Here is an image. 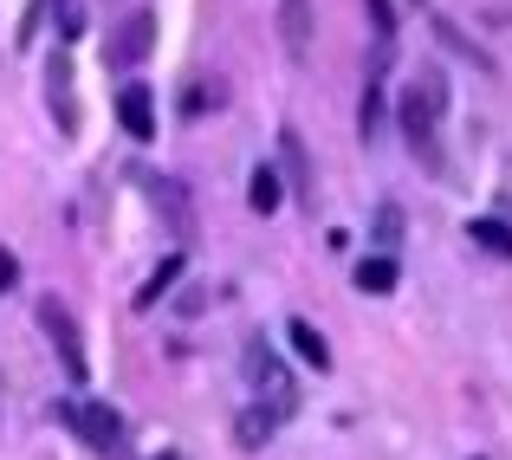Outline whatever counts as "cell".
I'll list each match as a JSON object with an SVG mask.
<instances>
[{"label":"cell","mask_w":512,"mask_h":460,"mask_svg":"<svg viewBox=\"0 0 512 460\" xmlns=\"http://www.w3.org/2000/svg\"><path fill=\"white\" fill-rule=\"evenodd\" d=\"M441 117H448V72L428 65L396 104V124H402V137H409V150H415V162H422L428 175H441V143H435Z\"/></svg>","instance_id":"cell-1"},{"label":"cell","mask_w":512,"mask_h":460,"mask_svg":"<svg viewBox=\"0 0 512 460\" xmlns=\"http://www.w3.org/2000/svg\"><path fill=\"white\" fill-rule=\"evenodd\" d=\"M59 415L65 428H78V441H85L91 454H124V415L111 409L104 396H78V402H59Z\"/></svg>","instance_id":"cell-2"},{"label":"cell","mask_w":512,"mask_h":460,"mask_svg":"<svg viewBox=\"0 0 512 460\" xmlns=\"http://www.w3.org/2000/svg\"><path fill=\"white\" fill-rule=\"evenodd\" d=\"M39 331H46V344H52V357H59V370L72 376V383H85L91 376V357H85V337H78V318L65 311L59 299H39Z\"/></svg>","instance_id":"cell-3"},{"label":"cell","mask_w":512,"mask_h":460,"mask_svg":"<svg viewBox=\"0 0 512 460\" xmlns=\"http://www.w3.org/2000/svg\"><path fill=\"white\" fill-rule=\"evenodd\" d=\"M150 52H156V13L137 7V13H130V20L111 33V46H104V65H111V72H130V65H143Z\"/></svg>","instance_id":"cell-4"},{"label":"cell","mask_w":512,"mask_h":460,"mask_svg":"<svg viewBox=\"0 0 512 460\" xmlns=\"http://www.w3.org/2000/svg\"><path fill=\"white\" fill-rule=\"evenodd\" d=\"M247 383L260 389V396L273 389V415H292V409H299V389H292V376L279 370V357L266 344H247Z\"/></svg>","instance_id":"cell-5"},{"label":"cell","mask_w":512,"mask_h":460,"mask_svg":"<svg viewBox=\"0 0 512 460\" xmlns=\"http://www.w3.org/2000/svg\"><path fill=\"white\" fill-rule=\"evenodd\" d=\"M312 33H318L312 0H279V46H286V59H292V65L312 59Z\"/></svg>","instance_id":"cell-6"},{"label":"cell","mask_w":512,"mask_h":460,"mask_svg":"<svg viewBox=\"0 0 512 460\" xmlns=\"http://www.w3.org/2000/svg\"><path fill=\"white\" fill-rule=\"evenodd\" d=\"M117 124H124V137L150 143L156 137V91L150 85H124L117 91Z\"/></svg>","instance_id":"cell-7"},{"label":"cell","mask_w":512,"mask_h":460,"mask_svg":"<svg viewBox=\"0 0 512 460\" xmlns=\"http://www.w3.org/2000/svg\"><path fill=\"white\" fill-rule=\"evenodd\" d=\"M279 162H286L292 195L312 208V201H318V175H312V156H305V137H299V130H279Z\"/></svg>","instance_id":"cell-8"},{"label":"cell","mask_w":512,"mask_h":460,"mask_svg":"<svg viewBox=\"0 0 512 460\" xmlns=\"http://www.w3.org/2000/svg\"><path fill=\"white\" fill-rule=\"evenodd\" d=\"M46 104H52V117H59V130H78V98H72V59H65V52H52V59H46Z\"/></svg>","instance_id":"cell-9"},{"label":"cell","mask_w":512,"mask_h":460,"mask_svg":"<svg viewBox=\"0 0 512 460\" xmlns=\"http://www.w3.org/2000/svg\"><path fill=\"white\" fill-rule=\"evenodd\" d=\"M286 337H292V350H299V363H312L318 376L331 370V344H325V331H318L312 318H286Z\"/></svg>","instance_id":"cell-10"},{"label":"cell","mask_w":512,"mask_h":460,"mask_svg":"<svg viewBox=\"0 0 512 460\" xmlns=\"http://www.w3.org/2000/svg\"><path fill=\"white\" fill-rule=\"evenodd\" d=\"M396 279H402L396 253H370V260L357 266V292H370V299H383V292H396Z\"/></svg>","instance_id":"cell-11"},{"label":"cell","mask_w":512,"mask_h":460,"mask_svg":"<svg viewBox=\"0 0 512 460\" xmlns=\"http://www.w3.org/2000/svg\"><path fill=\"white\" fill-rule=\"evenodd\" d=\"M247 201H253V214H279V208H286V182H279V169L260 162V169L247 175Z\"/></svg>","instance_id":"cell-12"},{"label":"cell","mask_w":512,"mask_h":460,"mask_svg":"<svg viewBox=\"0 0 512 460\" xmlns=\"http://www.w3.org/2000/svg\"><path fill=\"white\" fill-rule=\"evenodd\" d=\"M467 240H474L480 253H493V260H512V227L493 221V214H474V221H467Z\"/></svg>","instance_id":"cell-13"},{"label":"cell","mask_w":512,"mask_h":460,"mask_svg":"<svg viewBox=\"0 0 512 460\" xmlns=\"http://www.w3.org/2000/svg\"><path fill=\"white\" fill-rule=\"evenodd\" d=\"M175 279H182V253H169V260L156 266L150 279H143V292H137V311H156V305L169 299V286H175Z\"/></svg>","instance_id":"cell-14"},{"label":"cell","mask_w":512,"mask_h":460,"mask_svg":"<svg viewBox=\"0 0 512 460\" xmlns=\"http://www.w3.org/2000/svg\"><path fill=\"white\" fill-rule=\"evenodd\" d=\"M273 428H279V415L266 409V402H253V409L234 422V435H240V448H266V435H273Z\"/></svg>","instance_id":"cell-15"},{"label":"cell","mask_w":512,"mask_h":460,"mask_svg":"<svg viewBox=\"0 0 512 460\" xmlns=\"http://www.w3.org/2000/svg\"><path fill=\"white\" fill-rule=\"evenodd\" d=\"M150 201H156V214H169L175 234H188V201H182V182H150Z\"/></svg>","instance_id":"cell-16"},{"label":"cell","mask_w":512,"mask_h":460,"mask_svg":"<svg viewBox=\"0 0 512 460\" xmlns=\"http://www.w3.org/2000/svg\"><path fill=\"white\" fill-rule=\"evenodd\" d=\"M357 137H363V143L383 137V85H376V78L363 85V104H357Z\"/></svg>","instance_id":"cell-17"},{"label":"cell","mask_w":512,"mask_h":460,"mask_svg":"<svg viewBox=\"0 0 512 460\" xmlns=\"http://www.w3.org/2000/svg\"><path fill=\"white\" fill-rule=\"evenodd\" d=\"M402 227H409V221H402V208H396V201H383V208H376V221H370V240H376L383 253H396Z\"/></svg>","instance_id":"cell-18"},{"label":"cell","mask_w":512,"mask_h":460,"mask_svg":"<svg viewBox=\"0 0 512 460\" xmlns=\"http://www.w3.org/2000/svg\"><path fill=\"white\" fill-rule=\"evenodd\" d=\"M52 20H59V39L72 46V39H85V0H59L52 7Z\"/></svg>","instance_id":"cell-19"},{"label":"cell","mask_w":512,"mask_h":460,"mask_svg":"<svg viewBox=\"0 0 512 460\" xmlns=\"http://www.w3.org/2000/svg\"><path fill=\"white\" fill-rule=\"evenodd\" d=\"M188 117H201V111H208V104H214V111H221V104H227V91H221V78H201V85L195 91H188Z\"/></svg>","instance_id":"cell-20"},{"label":"cell","mask_w":512,"mask_h":460,"mask_svg":"<svg viewBox=\"0 0 512 460\" xmlns=\"http://www.w3.org/2000/svg\"><path fill=\"white\" fill-rule=\"evenodd\" d=\"M363 13H370L376 39H383V52H389V46H396V7H389V0H363Z\"/></svg>","instance_id":"cell-21"},{"label":"cell","mask_w":512,"mask_h":460,"mask_svg":"<svg viewBox=\"0 0 512 460\" xmlns=\"http://www.w3.org/2000/svg\"><path fill=\"white\" fill-rule=\"evenodd\" d=\"M201 305H208V286H188V292H182V299H175V311H182V318H195V311H201Z\"/></svg>","instance_id":"cell-22"},{"label":"cell","mask_w":512,"mask_h":460,"mask_svg":"<svg viewBox=\"0 0 512 460\" xmlns=\"http://www.w3.org/2000/svg\"><path fill=\"white\" fill-rule=\"evenodd\" d=\"M7 286H20V260H13V253H0V292Z\"/></svg>","instance_id":"cell-23"},{"label":"cell","mask_w":512,"mask_h":460,"mask_svg":"<svg viewBox=\"0 0 512 460\" xmlns=\"http://www.w3.org/2000/svg\"><path fill=\"white\" fill-rule=\"evenodd\" d=\"M39 13H46V0H33V7H26V26H20V39H33V33H39Z\"/></svg>","instance_id":"cell-24"},{"label":"cell","mask_w":512,"mask_h":460,"mask_svg":"<svg viewBox=\"0 0 512 460\" xmlns=\"http://www.w3.org/2000/svg\"><path fill=\"white\" fill-rule=\"evenodd\" d=\"M156 460H188V454H156Z\"/></svg>","instance_id":"cell-25"}]
</instances>
